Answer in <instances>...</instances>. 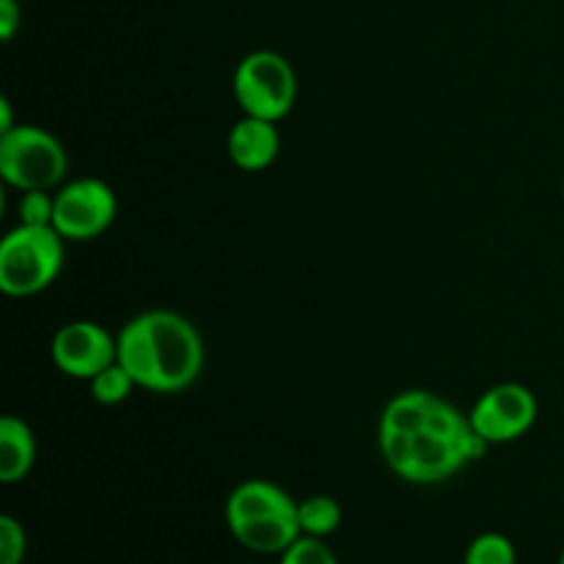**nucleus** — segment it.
<instances>
[{"instance_id": "nucleus-8", "label": "nucleus", "mask_w": 564, "mask_h": 564, "mask_svg": "<svg viewBox=\"0 0 564 564\" xmlns=\"http://www.w3.org/2000/svg\"><path fill=\"white\" fill-rule=\"evenodd\" d=\"M50 356L66 378L91 380L116 361V336L91 319H72L55 330Z\"/></svg>"}, {"instance_id": "nucleus-15", "label": "nucleus", "mask_w": 564, "mask_h": 564, "mask_svg": "<svg viewBox=\"0 0 564 564\" xmlns=\"http://www.w3.org/2000/svg\"><path fill=\"white\" fill-rule=\"evenodd\" d=\"M88 386H91L94 400H97L99 405H108V408L121 405V402L132 394V389H138L132 375L127 372L119 361H113L110 367H105L102 372L94 375V378L88 380Z\"/></svg>"}, {"instance_id": "nucleus-1", "label": "nucleus", "mask_w": 564, "mask_h": 564, "mask_svg": "<svg viewBox=\"0 0 564 564\" xmlns=\"http://www.w3.org/2000/svg\"><path fill=\"white\" fill-rule=\"evenodd\" d=\"M116 361L138 389L154 394L187 391L204 372V339L196 325L171 308H152L116 334Z\"/></svg>"}, {"instance_id": "nucleus-11", "label": "nucleus", "mask_w": 564, "mask_h": 564, "mask_svg": "<svg viewBox=\"0 0 564 564\" xmlns=\"http://www.w3.org/2000/svg\"><path fill=\"white\" fill-rule=\"evenodd\" d=\"M229 532L242 549L262 556H281L303 534L301 527H297V510L253 518V521L229 527Z\"/></svg>"}, {"instance_id": "nucleus-22", "label": "nucleus", "mask_w": 564, "mask_h": 564, "mask_svg": "<svg viewBox=\"0 0 564 564\" xmlns=\"http://www.w3.org/2000/svg\"><path fill=\"white\" fill-rule=\"evenodd\" d=\"M560 564H564V549H562V554H560Z\"/></svg>"}, {"instance_id": "nucleus-6", "label": "nucleus", "mask_w": 564, "mask_h": 564, "mask_svg": "<svg viewBox=\"0 0 564 564\" xmlns=\"http://www.w3.org/2000/svg\"><path fill=\"white\" fill-rule=\"evenodd\" d=\"M119 215V202L108 182L97 176L72 180L55 193L53 229L66 242H88L102 237Z\"/></svg>"}, {"instance_id": "nucleus-14", "label": "nucleus", "mask_w": 564, "mask_h": 564, "mask_svg": "<svg viewBox=\"0 0 564 564\" xmlns=\"http://www.w3.org/2000/svg\"><path fill=\"white\" fill-rule=\"evenodd\" d=\"M297 527L308 538H330L341 527V507L334 496H308L297 501Z\"/></svg>"}, {"instance_id": "nucleus-20", "label": "nucleus", "mask_w": 564, "mask_h": 564, "mask_svg": "<svg viewBox=\"0 0 564 564\" xmlns=\"http://www.w3.org/2000/svg\"><path fill=\"white\" fill-rule=\"evenodd\" d=\"M22 28L20 0H0V42L9 44Z\"/></svg>"}, {"instance_id": "nucleus-3", "label": "nucleus", "mask_w": 564, "mask_h": 564, "mask_svg": "<svg viewBox=\"0 0 564 564\" xmlns=\"http://www.w3.org/2000/svg\"><path fill=\"white\" fill-rule=\"evenodd\" d=\"M66 240L53 226H22L0 240V290L9 297H33L64 270Z\"/></svg>"}, {"instance_id": "nucleus-21", "label": "nucleus", "mask_w": 564, "mask_h": 564, "mask_svg": "<svg viewBox=\"0 0 564 564\" xmlns=\"http://www.w3.org/2000/svg\"><path fill=\"white\" fill-rule=\"evenodd\" d=\"M14 113H11L9 97H0V135L9 130H14Z\"/></svg>"}, {"instance_id": "nucleus-12", "label": "nucleus", "mask_w": 564, "mask_h": 564, "mask_svg": "<svg viewBox=\"0 0 564 564\" xmlns=\"http://www.w3.org/2000/svg\"><path fill=\"white\" fill-rule=\"evenodd\" d=\"M36 463V438L22 419H0V482L17 485Z\"/></svg>"}, {"instance_id": "nucleus-10", "label": "nucleus", "mask_w": 564, "mask_h": 564, "mask_svg": "<svg viewBox=\"0 0 564 564\" xmlns=\"http://www.w3.org/2000/svg\"><path fill=\"white\" fill-rule=\"evenodd\" d=\"M295 510L297 501L281 485L270 482V479H246L226 499V523L237 527V523L253 521V518Z\"/></svg>"}, {"instance_id": "nucleus-19", "label": "nucleus", "mask_w": 564, "mask_h": 564, "mask_svg": "<svg viewBox=\"0 0 564 564\" xmlns=\"http://www.w3.org/2000/svg\"><path fill=\"white\" fill-rule=\"evenodd\" d=\"M28 554L25 527L14 516H0V564H22Z\"/></svg>"}, {"instance_id": "nucleus-2", "label": "nucleus", "mask_w": 564, "mask_h": 564, "mask_svg": "<svg viewBox=\"0 0 564 564\" xmlns=\"http://www.w3.org/2000/svg\"><path fill=\"white\" fill-rule=\"evenodd\" d=\"M378 446L386 466L411 485L444 482L468 463L482 460L490 449L488 441L474 427L463 438H452L433 427L413 435H378Z\"/></svg>"}, {"instance_id": "nucleus-23", "label": "nucleus", "mask_w": 564, "mask_h": 564, "mask_svg": "<svg viewBox=\"0 0 564 564\" xmlns=\"http://www.w3.org/2000/svg\"><path fill=\"white\" fill-rule=\"evenodd\" d=\"M562 196H564V180H562Z\"/></svg>"}, {"instance_id": "nucleus-13", "label": "nucleus", "mask_w": 564, "mask_h": 564, "mask_svg": "<svg viewBox=\"0 0 564 564\" xmlns=\"http://www.w3.org/2000/svg\"><path fill=\"white\" fill-rule=\"evenodd\" d=\"M438 400L441 397L424 389L402 391L383 408L378 435H413L430 427V416H433Z\"/></svg>"}, {"instance_id": "nucleus-18", "label": "nucleus", "mask_w": 564, "mask_h": 564, "mask_svg": "<svg viewBox=\"0 0 564 564\" xmlns=\"http://www.w3.org/2000/svg\"><path fill=\"white\" fill-rule=\"evenodd\" d=\"M279 564H339L330 545L319 538L301 534L284 554L279 556Z\"/></svg>"}, {"instance_id": "nucleus-4", "label": "nucleus", "mask_w": 564, "mask_h": 564, "mask_svg": "<svg viewBox=\"0 0 564 564\" xmlns=\"http://www.w3.org/2000/svg\"><path fill=\"white\" fill-rule=\"evenodd\" d=\"M66 171L69 154L44 127L17 124L0 135V176L14 191H53L64 182Z\"/></svg>"}, {"instance_id": "nucleus-5", "label": "nucleus", "mask_w": 564, "mask_h": 564, "mask_svg": "<svg viewBox=\"0 0 564 564\" xmlns=\"http://www.w3.org/2000/svg\"><path fill=\"white\" fill-rule=\"evenodd\" d=\"M231 91L242 116H257L279 124L292 113L297 99V75L275 50H253L231 75Z\"/></svg>"}, {"instance_id": "nucleus-7", "label": "nucleus", "mask_w": 564, "mask_h": 564, "mask_svg": "<svg viewBox=\"0 0 564 564\" xmlns=\"http://www.w3.org/2000/svg\"><path fill=\"white\" fill-rule=\"evenodd\" d=\"M538 413V397L529 386L499 383L474 402L468 422L490 446L512 444L534 427Z\"/></svg>"}, {"instance_id": "nucleus-9", "label": "nucleus", "mask_w": 564, "mask_h": 564, "mask_svg": "<svg viewBox=\"0 0 564 564\" xmlns=\"http://www.w3.org/2000/svg\"><path fill=\"white\" fill-rule=\"evenodd\" d=\"M226 152L240 171H248V174L268 171L281 152L279 124L257 119V116H242L240 121L231 124L229 138H226Z\"/></svg>"}, {"instance_id": "nucleus-16", "label": "nucleus", "mask_w": 564, "mask_h": 564, "mask_svg": "<svg viewBox=\"0 0 564 564\" xmlns=\"http://www.w3.org/2000/svg\"><path fill=\"white\" fill-rule=\"evenodd\" d=\"M463 564H518L516 545L507 534L485 532L471 540L466 556H463Z\"/></svg>"}, {"instance_id": "nucleus-17", "label": "nucleus", "mask_w": 564, "mask_h": 564, "mask_svg": "<svg viewBox=\"0 0 564 564\" xmlns=\"http://www.w3.org/2000/svg\"><path fill=\"white\" fill-rule=\"evenodd\" d=\"M17 215L22 226H53L55 218V193L50 191H25L17 202Z\"/></svg>"}]
</instances>
